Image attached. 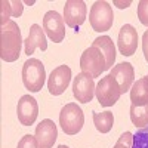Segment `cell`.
I'll return each mask as SVG.
<instances>
[{
  "instance_id": "1",
  "label": "cell",
  "mask_w": 148,
  "mask_h": 148,
  "mask_svg": "<svg viewBox=\"0 0 148 148\" xmlns=\"http://www.w3.org/2000/svg\"><path fill=\"white\" fill-rule=\"evenodd\" d=\"M22 37L15 21H8L0 28V58L6 62H14L21 55Z\"/></svg>"
},
{
  "instance_id": "2",
  "label": "cell",
  "mask_w": 148,
  "mask_h": 148,
  "mask_svg": "<svg viewBox=\"0 0 148 148\" xmlns=\"http://www.w3.org/2000/svg\"><path fill=\"white\" fill-rule=\"evenodd\" d=\"M46 79L45 65L40 59L30 58L22 65V83L30 92H40Z\"/></svg>"
},
{
  "instance_id": "3",
  "label": "cell",
  "mask_w": 148,
  "mask_h": 148,
  "mask_svg": "<svg viewBox=\"0 0 148 148\" xmlns=\"http://www.w3.org/2000/svg\"><path fill=\"white\" fill-rule=\"evenodd\" d=\"M59 125L65 135H76L84 125V114L76 102H70L62 107L59 113Z\"/></svg>"
},
{
  "instance_id": "4",
  "label": "cell",
  "mask_w": 148,
  "mask_h": 148,
  "mask_svg": "<svg viewBox=\"0 0 148 148\" xmlns=\"http://www.w3.org/2000/svg\"><path fill=\"white\" fill-rule=\"evenodd\" d=\"M82 73L89 74L90 77H101V74L107 70V62L102 52L98 47L90 46L80 56Z\"/></svg>"
},
{
  "instance_id": "5",
  "label": "cell",
  "mask_w": 148,
  "mask_h": 148,
  "mask_svg": "<svg viewBox=\"0 0 148 148\" xmlns=\"http://www.w3.org/2000/svg\"><path fill=\"white\" fill-rule=\"evenodd\" d=\"M89 22L95 31L102 33L108 31L114 24V14L113 8L107 2H95L93 6L90 8L89 14Z\"/></svg>"
},
{
  "instance_id": "6",
  "label": "cell",
  "mask_w": 148,
  "mask_h": 148,
  "mask_svg": "<svg viewBox=\"0 0 148 148\" xmlns=\"http://www.w3.org/2000/svg\"><path fill=\"white\" fill-rule=\"evenodd\" d=\"M95 95H96V99L102 107H113L121 96L120 88L116 82V79L108 74V76L102 77L99 80V83L96 84V89H95Z\"/></svg>"
},
{
  "instance_id": "7",
  "label": "cell",
  "mask_w": 148,
  "mask_h": 148,
  "mask_svg": "<svg viewBox=\"0 0 148 148\" xmlns=\"http://www.w3.org/2000/svg\"><path fill=\"white\" fill-rule=\"evenodd\" d=\"M43 30L53 43H61L65 39V24L64 16L56 10H49L43 16Z\"/></svg>"
},
{
  "instance_id": "8",
  "label": "cell",
  "mask_w": 148,
  "mask_h": 148,
  "mask_svg": "<svg viewBox=\"0 0 148 148\" xmlns=\"http://www.w3.org/2000/svg\"><path fill=\"white\" fill-rule=\"evenodd\" d=\"M95 82L93 77H90L89 74H84V73H79L76 77H74L73 82V95L74 98L82 102V104H88L93 99V95H95Z\"/></svg>"
},
{
  "instance_id": "9",
  "label": "cell",
  "mask_w": 148,
  "mask_h": 148,
  "mask_svg": "<svg viewBox=\"0 0 148 148\" xmlns=\"http://www.w3.org/2000/svg\"><path fill=\"white\" fill-rule=\"evenodd\" d=\"M88 8L82 0H68L64 6V21L70 28L79 31V27L86 21Z\"/></svg>"
},
{
  "instance_id": "10",
  "label": "cell",
  "mask_w": 148,
  "mask_h": 148,
  "mask_svg": "<svg viewBox=\"0 0 148 148\" xmlns=\"http://www.w3.org/2000/svg\"><path fill=\"white\" fill-rule=\"evenodd\" d=\"M71 82V68L68 65H59L56 67L47 80V89L51 92V95H62L65 89L68 88V84Z\"/></svg>"
},
{
  "instance_id": "11",
  "label": "cell",
  "mask_w": 148,
  "mask_h": 148,
  "mask_svg": "<svg viewBox=\"0 0 148 148\" xmlns=\"http://www.w3.org/2000/svg\"><path fill=\"white\" fill-rule=\"evenodd\" d=\"M119 51L123 56H132L138 49V31L130 24H125L119 33L117 39Z\"/></svg>"
},
{
  "instance_id": "12",
  "label": "cell",
  "mask_w": 148,
  "mask_h": 148,
  "mask_svg": "<svg viewBox=\"0 0 148 148\" xmlns=\"http://www.w3.org/2000/svg\"><path fill=\"white\" fill-rule=\"evenodd\" d=\"M16 114H18V120L22 126H31L36 121L37 116H39V104H37V101L33 96L24 95L18 101Z\"/></svg>"
},
{
  "instance_id": "13",
  "label": "cell",
  "mask_w": 148,
  "mask_h": 148,
  "mask_svg": "<svg viewBox=\"0 0 148 148\" xmlns=\"http://www.w3.org/2000/svg\"><path fill=\"white\" fill-rule=\"evenodd\" d=\"M58 136V129L53 120L45 119L36 127V139L39 148H52Z\"/></svg>"
},
{
  "instance_id": "14",
  "label": "cell",
  "mask_w": 148,
  "mask_h": 148,
  "mask_svg": "<svg viewBox=\"0 0 148 148\" xmlns=\"http://www.w3.org/2000/svg\"><path fill=\"white\" fill-rule=\"evenodd\" d=\"M110 74L116 79L121 93H126L132 88V84L135 83L133 82L135 80V70H133L130 62H120V64L114 65Z\"/></svg>"
},
{
  "instance_id": "15",
  "label": "cell",
  "mask_w": 148,
  "mask_h": 148,
  "mask_svg": "<svg viewBox=\"0 0 148 148\" xmlns=\"http://www.w3.org/2000/svg\"><path fill=\"white\" fill-rule=\"evenodd\" d=\"M24 45H25V53L28 56L34 53V51L37 47L42 49V51H46V49H47V42H46L45 31L42 30V27L39 25V24H33V25H31L28 37L25 39Z\"/></svg>"
},
{
  "instance_id": "16",
  "label": "cell",
  "mask_w": 148,
  "mask_h": 148,
  "mask_svg": "<svg viewBox=\"0 0 148 148\" xmlns=\"http://www.w3.org/2000/svg\"><path fill=\"white\" fill-rule=\"evenodd\" d=\"M92 46L98 47L102 52V55L105 58V62H107V70H110L114 65V61H116V46H114L113 40H111V37H108V36L96 37L92 43Z\"/></svg>"
},
{
  "instance_id": "17",
  "label": "cell",
  "mask_w": 148,
  "mask_h": 148,
  "mask_svg": "<svg viewBox=\"0 0 148 148\" xmlns=\"http://www.w3.org/2000/svg\"><path fill=\"white\" fill-rule=\"evenodd\" d=\"M130 101L133 105H145L148 104V77L136 80L130 88Z\"/></svg>"
},
{
  "instance_id": "18",
  "label": "cell",
  "mask_w": 148,
  "mask_h": 148,
  "mask_svg": "<svg viewBox=\"0 0 148 148\" xmlns=\"http://www.w3.org/2000/svg\"><path fill=\"white\" fill-rule=\"evenodd\" d=\"M93 125L98 132L108 133L114 125V116L111 111H104V113H95L93 111Z\"/></svg>"
},
{
  "instance_id": "19",
  "label": "cell",
  "mask_w": 148,
  "mask_h": 148,
  "mask_svg": "<svg viewBox=\"0 0 148 148\" xmlns=\"http://www.w3.org/2000/svg\"><path fill=\"white\" fill-rule=\"evenodd\" d=\"M130 120L133 126L136 127H145L148 126V104L145 105H130Z\"/></svg>"
},
{
  "instance_id": "20",
  "label": "cell",
  "mask_w": 148,
  "mask_h": 148,
  "mask_svg": "<svg viewBox=\"0 0 148 148\" xmlns=\"http://www.w3.org/2000/svg\"><path fill=\"white\" fill-rule=\"evenodd\" d=\"M132 148H148V126L141 127L133 135V145Z\"/></svg>"
},
{
  "instance_id": "21",
  "label": "cell",
  "mask_w": 148,
  "mask_h": 148,
  "mask_svg": "<svg viewBox=\"0 0 148 148\" xmlns=\"http://www.w3.org/2000/svg\"><path fill=\"white\" fill-rule=\"evenodd\" d=\"M9 16H12V8H10V2L8 0H2L0 2V25L6 24L9 19Z\"/></svg>"
},
{
  "instance_id": "22",
  "label": "cell",
  "mask_w": 148,
  "mask_h": 148,
  "mask_svg": "<svg viewBox=\"0 0 148 148\" xmlns=\"http://www.w3.org/2000/svg\"><path fill=\"white\" fill-rule=\"evenodd\" d=\"M138 18L142 25L148 28V0H141L138 3Z\"/></svg>"
},
{
  "instance_id": "23",
  "label": "cell",
  "mask_w": 148,
  "mask_h": 148,
  "mask_svg": "<svg viewBox=\"0 0 148 148\" xmlns=\"http://www.w3.org/2000/svg\"><path fill=\"white\" fill-rule=\"evenodd\" d=\"M132 145H133V135L130 132H125L117 139V142L113 148H132Z\"/></svg>"
},
{
  "instance_id": "24",
  "label": "cell",
  "mask_w": 148,
  "mask_h": 148,
  "mask_svg": "<svg viewBox=\"0 0 148 148\" xmlns=\"http://www.w3.org/2000/svg\"><path fill=\"white\" fill-rule=\"evenodd\" d=\"M16 148H39V145H37L36 136H31V135H24V136L21 138V141L18 142Z\"/></svg>"
},
{
  "instance_id": "25",
  "label": "cell",
  "mask_w": 148,
  "mask_h": 148,
  "mask_svg": "<svg viewBox=\"0 0 148 148\" xmlns=\"http://www.w3.org/2000/svg\"><path fill=\"white\" fill-rule=\"evenodd\" d=\"M24 3L19 2V0H12L10 2V8H12V16L14 18H18L22 15V10H24Z\"/></svg>"
},
{
  "instance_id": "26",
  "label": "cell",
  "mask_w": 148,
  "mask_h": 148,
  "mask_svg": "<svg viewBox=\"0 0 148 148\" xmlns=\"http://www.w3.org/2000/svg\"><path fill=\"white\" fill-rule=\"evenodd\" d=\"M142 51H144V56H145L147 62H148V30L142 36Z\"/></svg>"
},
{
  "instance_id": "27",
  "label": "cell",
  "mask_w": 148,
  "mask_h": 148,
  "mask_svg": "<svg viewBox=\"0 0 148 148\" xmlns=\"http://www.w3.org/2000/svg\"><path fill=\"white\" fill-rule=\"evenodd\" d=\"M116 5H119V8H120V9H123V8H127V6L130 5V2H125V3H120V2H116Z\"/></svg>"
},
{
  "instance_id": "28",
  "label": "cell",
  "mask_w": 148,
  "mask_h": 148,
  "mask_svg": "<svg viewBox=\"0 0 148 148\" xmlns=\"http://www.w3.org/2000/svg\"><path fill=\"white\" fill-rule=\"evenodd\" d=\"M58 148H70V147H67V145H59Z\"/></svg>"
},
{
  "instance_id": "29",
  "label": "cell",
  "mask_w": 148,
  "mask_h": 148,
  "mask_svg": "<svg viewBox=\"0 0 148 148\" xmlns=\"http://www.w3.org/2000/svg\"><path fill=\"white\" fill-rule=\"evenodd\" d=\"M147 77H148V76H147Z\"/></svg>"
}]
</instances>
